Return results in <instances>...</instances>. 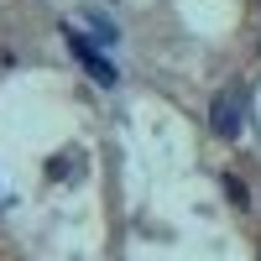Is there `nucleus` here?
Listing matches in <instances>:
<instances>
[{
	"instance_id": "f03ea898",
	"label": "nucleus",
	"mask_w": 261,
	"mask_h": 261,
	"mask_svg": "<svg viewBox=\"0 0 261 261\" xmlns=\"http://www.w3.org/2000/svg\"><path fill=\"white\" fill-rule=\"evenodd\" d=\"M209 130L220 141H241V130H246V94L241 89H220L209 105Z\"/></svg>"
},
{
	"instance_id": "7ed1b4c3",
	"label": "nucleus",
	"mask_w": 261,
	"mask_h": 261,
	"mask_svg": "<svg viewBox=\"0 0 261 261\" xmlns=\"http://www.w3.org/2000/svg\"><path fill=\"white\" fill-rule=\"evenodd\" d=\"M89 21H94V42H105V47H110V42H120V32H115V21H105L99 11H89Z\"/></svg>"
},
{
	"instance_id": "20e7f679",
	"label": "nucleus",
	"mask_w": 261,
	"mask_h": 261,
	"mask_svg": "<svg viewBox=\"0 0 261 261\" xmlns=\"http://www.w3.org/2000/svg\"><path fill=\"white\" fill-rule=\"evenodd\" d=\"M225 199H230L235 209H251V193H246V183H235V178H225Z\"/></svg>"
},
{
	"instance_id": "f257e3e1",
	"label": "nucleus",
	"mask_w": 261,
	"mask_h": 261,
	"mask_svg": "<svg viewBox=\"0 0 261 261\" xmlns=\"http://www.w3.org/2000/svg\"><path fill=\"white\" fill-rule=\"evenodd\" d=\"M63 42H68V53L84 63V68H89V79L99 84V89H115V84H120V68L99 53V42H89V37H84V32H73V27H63Z\"/></svg>"
},
{
	"instance_id": "39448f33",
	"label": "nucleus",
	"mask_w": 261,
	"mask_h": 261,
	"mask_svg": "<svg viewBox=\"0 0 261 261\" xmlns=\"http://www.w3.org/2000/svg\"><path fill=\"white\" fill-rule=\"evenodd\" d=\"M0 204H6V199H0Z\"/></svg>"
}]
</instances>
